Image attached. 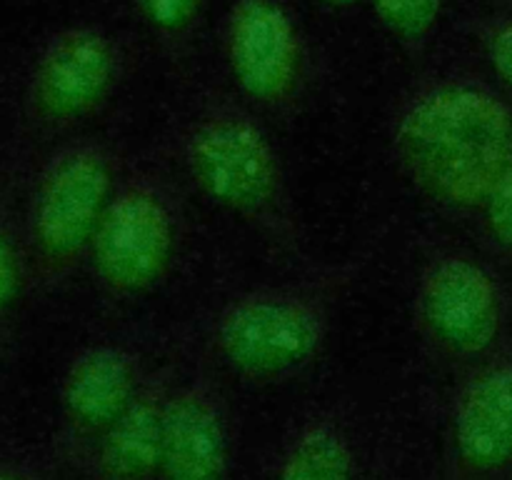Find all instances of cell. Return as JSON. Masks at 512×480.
Wrapping results in <instances>:
<instances>
[{"instance_id": "1", "label": "cell", "mask_w": 512, "mask_h": 480, "mask_svg": "<svg viewBox=\"0 0 512 480\" xmlns=\"http://www.w3.org/2000/svg\"><path fill=\"white\" fill-rule=\"evenodd\" d=\"M388 150L425 203L475 220L512 160V100L470 70H428L393 103Z\"/></svg>"}, {"instance_id": "2", "label": "cell", "mask_w": 512, "mask_h": 480, "mask_svg": "<svg viewBox=\"0 0 512 480\" xmlns=\"http://www.w3.org/2000/svg\"><path fill=\"white\" fill-rule=\"evenodd\" d=\"M173 158L205 203L303 270L318 268L278 145L263 115L233 90H205L183 110Z\"/></svg>"}, {"instance_id": "3", "label": "cell", "mask_w": 512, "mask_h": 480, "mask_svg": "<svg viewBox=\"0 0 512 480\" xmlns=\"http://www.w3.org/2000/svg\"><path fill=\"white\" fill-rule=\"evenodd\" d=\"M363 263H320L303 278L230 293L208 323V353L220 370L253 388L300 378L328 345L335 318Z\"/></svg>"}, {"instance_id": "4", "label": "cell", "mask_w": 512, "mask_h": 480, "mask_svg": "<svg viewBox=\"0 0 512 480\" xmlns=\"http://www.w3.org/2000/svg\"><path fill=\"white\" fill-rule=\"evenodd\" d=\"M125 158L98 135L48 145L20 210L33 293H53L85 268Z\"/></svg>"}, {"instance_id": "5", "label": "cell", "mask_w": 512, "mask_h": 480, "mask_svg": "<svg viewBox=\"0 0 512 480\" xmlns=\"http://www.w3.org/2000/svg\"><path fill=\"white\" fill-rule=\"evenodd\" d=\"M185 220L173 175L150 160H125L83 268L95 293L110 305L153 295L178 265Z\"/></svg>"}, {"instance_id": "6", "label": "cell", "mask_w": 512, "mask_h": 480, "mask_svg": "<svg viewBox=\"0 0 512 480\" xmlns=\"http://www.w3.org/2000/svg\"><path fill=\"white\" fill-rule=\"evenodd\" d=\"M130 53L108 25L75 20L35 48L20 88V120L45 145L83 133L128 80Z\"/></svg>"}, {"instance_id": "7", "label": "cell", "mask_w": 512, "mask_h": 480, "mask_svg": "<svg viewBox=\"0 0 512 480\" xmlns=\"http://www.w3.org/2000/svg\"><path fill=\"white\" fill-rule=\"evenodd\" d=\"M510 303L498 270L478 253L443 245L425 255L410 293V325L440 368L465 370L508 338Z\"/></svg>"}, {"instance_id": "8", "label": "cell", "mask_w": 512, "mask_h": 480, "mask_svg": "<svg viewBox=\"0 0 512 480\" xmlns=\"http://www.w3.org/2000/svg\"><path fill=\"white\" fill-rule=\"evenodd\" d=\"M218 50L230 90L265 120H293L315 83L310 38L293 0H228Z\"/></svg>"}, {"instance_id": "9", "label": "cell", "mask_w": 512, "mask_h": 480, "mask_svg": "<svg viewBox=\"0 0 512 480\" xmlns=\"http://www.w3.org/2000/svg\"><path fill=\"white\" fill-rule=\"evenodd\" d=\"M450 480H505L512 470V335L460 370L448 408Z\"/></svg>"}, {"instance_id": "10", "label": "cell", "mask_w": 512, "mask_h": 480, "mask_svg": "<svg viewBox=\"0 0 512 480\" xmlns=\"http://www.w3.org/2000/svg\"><path fill=\"white\" fill-rule=\"evenodd\" d=\"M148 373L145 355L128 340H90L70 355L58 383V423L78 465L133 405Z\"/></svg>"}, {"instance_id": "11", "label": "cell", "mask_w": 512, "mask_h": 480, "mask_svg": "<svg viewBox=\"0 0 512 480\" xmlns=\"http://www.w3.org/2000/svg\"><path fill=\"white\" fill-rule=\"evenodd\" d=\"M230 460L233 430L218 378L205 368L175 375L165 403L158 480H228Z\"/></svg>"}, {"instance_id": "12", "label": "cell", "mask_w": 512, "mask_h": 480, "mask_svg": "<svg viewBox=\"0 0 512 480\" xmlns=\"http://www.w3.org/2000/svg\"><path fill=\"white\" fill-rule=\"evenodd\" d=\"M175 375L173 363L150 368L133 405L80 463L85 480H158L165 403Z\"/></svg>"}, {"instance_id": "13", "label": "cell", "mask_w": 512, "mask_h": 480, "mask_svg": "<svg viewBox=\"0 0 512 480\" xmlns=\"http://www.w3.org/2000/svg\"><path fill=\"white\" fill-rule=\"evenodd\" d=\"M273 480H358V450L345 420L330 410L303 418L283 445Z\"/></svg>"}, {"instance_id": "14", "label": "cell", "mask_w": 512, "mask_h": 480, "mask_svg": "<svg viewBox=\"0 0 512 480\" xmlns=\"http://www.w3.org/2000/svg\"><path fill=\"white\" fill-rule=\"evenodd\" d=\"M145 38L175 70L188 68L203 40L213 0H130Z\"/></svg>"}, {"instance_id": "15", "label": "cell", "mask_w": 512, "mask_h": 480, "mask_svg": "<svg viewBox=\"0 0 512 480\" xmlns=\"http://www.w3.org/2000/svg\"><path fill=\"white\" fill-rule=\"evenodd\" d=\"M365 5L395 48L415 60L438 35L448 0H365Z\"/></svg>"}, {"instance_id": "16", "label": "cell", "mask_w": 512, "mask_h": 480, "mask_svg": "<svg viewBox=\"0 0 512 480\" xmlns=\"http://www.w3.org/2000/svg\"><path fill=\"white\" fill-rule=\"evenodd\" d=\"M30 293L33 285H30L23 223L13 198L0 188V335L13 325Z\"/></svg>"}, {"instance_id": "17", "label": "cell", "mask_w": 512, "mask_h": 480, "mask_svg": "<svg viewBox=\"0 0 512 480\" xmlns=\"http://www.w3.org/2000/svg\"><path fill=\"white\" fill-rule=\"evenodd\" d=\"M475 223L490 253L512 265V160L480 205Z\"/></svg>"}, {"instance_id": "18", "label": "cell", "mask_w": 512, "mask_h": 480, "mask_svg": "<svg viewBox=\"0 0 512 480\" xmlns=\"http://www.w3.org/2000/svg\"><path fill=\"white\" fill-rule=\"evenodd\" d=\"M475 38L495 85L512 100V10L480 20Z\"/></svg>"}, {"instance_id": "19", "label": "cell", "mask_w": 512, "mask_h": 480, "mask_svg": "<svg viewBox=\"0 0 512 480\" xmlns=\"http://www.w3.org/2000/svg\"><path fill=\"white\" fill-rule=\"evenodd\" d=\"M0 480H48L45 470L28 458L0 460Z\"/></svg>"}, {"instance_id": "20", "label": "cell", "mask_w": 512, "mask_h": 480, "mask_svg": "<svg viewBox=\"0 0 512 480\" xmlns=\"http://www.w3.org/2000/svg\"><path fill=\"white\" fill-rule=\"evenodd\" d=\"M318 5H323V8H330V10H350L355 8V5H363L365 0H315Z\"/></svg>"}, {"instance_id": "21", "label": "cell", "mask_w": 512, "mask_h": 480, "mask_svg": "<svg viewBox=\"0 0 512 480\" xmlns=\"http://www.w3.org/2000/svg\"><path fill=\"white\" fill-rule=\"evenodd\" d=\"M505 480H512V470H510V475H508V478H505Z\"/></svg>"}]
</instances>
